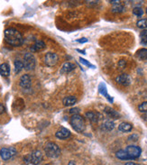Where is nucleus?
<instances>
[{
	"mask_svg": "<svg viewBox=\"0 0 147 165\" xmlns=\"http://www.w3.org/2000/svg\"><path fill=\"white\" fill-rule=\"evenodd\" d=\"M5 35V40L7 44H9L10 45L20 46L23 44L24 43V38L22 36L21 33L17 31L15 28H7L5 30L4 33Z\"/></svg>",
	"mask_w": 147,
	"mask_h": 165,
	"instance_id": "1",
	"label": "nucleus"
},
{
	"mask_svg": "<svg viewBox=\"0 0 147 165\" xmlns=\"http://www.w3.org/2000/svg\"><path fill=\"white\" fill-rule=\"evenodd\" d=\"M71 125L72 126V128L79 132L81 133L85 130L86 125H85V121L81 116L80 115H73L71 118Z\"/></svg>",
	"mask_w": 147,
	"mask_h": 165,
	"instance_id": "2",
	"label": "nucleus"
},
{
	"mask_svg": "<svg viewBox=\"0 0 147 165\" xmlns=\"http://www.w3.org/2000/svg\"><path fill=\"white\" fill-rule=\"evenodd\" d=\"M44 152H45L46 155L50 158H57L61 154V149L54 143H48L46 144L44 147Z\"/></svg>",
	"mask_w": 147,
	"mask_h": 165,
	"instance_id": "3",
	"label": "nucleus"
},
{
	"mask_svg": "<svg viewBox=\"0 0 147 165\" xmlns=\"http://www.w3.org/2000/svg\"><path fill=\"white\" fill-rule=\"evenodd\" d=\"M43 160V154L40 151H34L32 154H28L25 158V163H32L34 165H38Z\"/></svg>",
	"mask_w": 147,
	"mask_h": 165,
	"instance_id": "4",
	"label": "nucleus"
},
{
	"mask_svg": "<svg viewBox=\"0 0 147 165\" xmlns=\"http://www.w3.org/2000/svg\"><path fill=\"white\" fill-rule=\"evenodd\" d=\"M24 66H25V69L26 71H32V70L34 69V67H35V58L32 53H27L25 54V56H24Z\"/></svg>",
	"mask_w": 147,
	"mask_h": 165,
	"instance_id": "5",
	"label": "nucleus"
},
{
	"mask_svg": "<svg viewBox=\"0 0 147 165\" xmlns=\"http://www.w3.org/2000/svg\"><path fill=\"white\" fill-rule=\"evenodd\" d=\"M125 151L127 154L130 160H135V159L138 158L139 156L141 155V153H142L141 148L136 146V145H128L125 149Z\"/></svg>",
	"mask_w": 147,
	"mask_h": 165,
	"instance_id": "6",
	"label": "nucleus"
},
{
	"mask_svg": "<svg viewBox=\"0 0 147 165\" xmlns=\"http://www.w3.org/2000/svg\"><path fill=\"white\" fill-rule=\"evenodd\" d=\"M16 154V150L14 147H4L0 150V156L3 160L7 161Z\"/></svg>",
	"mask_w": 147,
	"mask_h": 165,
	"instance_id": "7",
	"label": "nucleus"
},
{
	"mask_svg": "<svg viewBox=\"0 0 147 165\" xmlns=\"http://www.w3.org/2000/svg\"><path fill=\"white\" fill-rule=\"evenodd\" d=\"M58 61H59V57L54 53H46L45 57H44V62L49 67L55 66Z\"/></svg>",
	"mask_w": 147,
	"mask_h": 165,
	"instance_id": "8",
	"label": "nucleus"
},
{
	"mask_svg": "<svg viewBox=\"0 0 147 165\" xmlns=\"http://www.w3.org/2000/svg\"><path fill=\"white\" fill-rule=\"evenodd\" d=\"M31 85H32V82H31V78L30 76L27 75V74H25L21 77L20 79V86L22 89H31Z\"/></svg>",
	"mask_w": 147,
	"mask_h": 165,
	"instance_id": "9",
	"label": "nucleus"
},
{
	"mask_svg": "<svg viewBox=\"0 0 147 165\" xmlns=\"http://www.w3.org/2000/svg\"><path fill=\"white\" fill-rule=\"evenodd\" d=\"M116 80H117V82L118 83V84L123 85V86H128L130 82H131L130 77H129L127 74H121L119 76H117L116 78Z\"/></svg>",
	"mask_w": 147,
	"mask_h": 165,
	"instance_id": "10",
	"label": "nucleus"
},
{
	"mask_svg": "<svg viewBox=\"0 0 147 165\" xmlns=\"http://www.w3.org/2000/svg\"><path fill=\"white\" fill-rule=\"evenodd\" d=\"M55 135L56 137L59 138V139H66V138L71 136V132L65 127H62L56 132Z\"/></svg>",
	"mask_w": 147,
	"mask_h": 165,
	"instance_id": "11",
	"label": "nucleus"
},
{
	"mask_svg": "<svg viewBox=\"0 0 147 165\" xmlns=\"http://www.w3.org/2000/svg\"><path fill=\"white\" fill-rule=\"evenodd\" d=\"M86 117L87 118L90 120L91 122H98L99 120L101 118V115L99 113H97V112H94V111H89L86 113Z\"/></svg>",
	"mask_w": 147,
	"mask_h": 165,
	"instance_id": "12",
	"label": "nucleus"
},
{
	"mask_svg": "<svg viewBox=\"0 0 147 165\" xmlns=\"http://www.w3.org/2000/svg\"><path fill=\"white\" fill-rule=\"evenodd\" d=\"M45 44H44V41L39 40V41H36V42L34 43V44L31 47V51L34 52V53H35V52H40V51H43V50L45 48Z\"/></svg>",
	"mask_w": 147,
	"mask_h": 165,
	"instance_id": "13",
	"label": "nucleus"
},
{
	"mask_svg": "<svg viewBox=\"0 0 147 165\" xmlns=\"http://www.w3.org/2000/svg\"><path fill=\"white\" fill-rule=\"evenodd\" d=\"M105 113H106L109 117H111V118L117 119V118H119L120 117L119 113H118L117 111H116L115 109L109 108V107H107V108H105Z\"/></svg>",
	"mask_w": 147,
	"mask_h": 165,
	"instance_id": "14",
	"label": "nucleus"
},
{
	"mask_svg": "<svg viewBox=\"0 0 147 165\" xmlns=\"http://www.w3.org/2000/svg\"><path fill=\"white\" fill-rule=\"evenodd\" d=\"M115 127V124L113 121L111 120H106L101 126V128L103 131H106V132H109V131H112Z\"/></svg>",
	"mask_w": 147,
	"mask_h": 165,
	"instance_id": "15",
	"label": "nucleus"
},
{
	"mask_svg": "<svg viewBox=\"0 0 147 165\" xmlns=\"http://www.w3.org/2000/svg\"><path fill=\"white\" fill-rule=\"evenodd\" d=\"M75 68H76V66H75L73 63L66 62V63H64V64L62 65V70H61V73L62 74L69 73V72L72 71Z\"/></svg>",
	"mask_w": 147,
	"mask_h": 165,
	"instance_id": "16",
	"label": "nucleus"
},
{
	"mask_svg": "<svg viewBox=\"0 0 147 165\" xmlns=\"http://www.w3.org/2000/svg\"><path fill=\"white\" fill-rule=\"evenodd\" d=\"M76 102H77V99L74 96H68V97H65L63 99V104L66 107L73 106V105H75Z\"/></svg>",
	"mask_w": 147,
	"mask_h": 165,
	"instance_id": "17",
	"label": "nucleus"
},
{
	"mask_svg": "<svg viewBox=\"0 0 147 165\" xmlns=\"http://www.w3.org/2000/svg\"><path fill=\"white\" fill-rule=\"evenodd\" d=\"M0 74L2 76L7 77L10 75V66L7 63H3L0 65Z\"/></svg>",
	"mask_w": 147,
	"mask_h": 165,
	"instance_id": "18",
	"label": "nucleus"
},
{
	"mask_svg": "<svg viewBox=\"0 0 147 165\" xmlns=\"http://www.w3.org/2000/svg\"><path fill=\"white\" fill-rule=\"evenodd\" d=\"M99 91L101 93L102 95H104L105 96V98H107L108 100H109V102H113V99L111 98L110 96L108 94V91H107V87L105 86V84L104 83H101L100 85H99Z\"/></svg>",
	"mask_w": 147,
	"mask_h": 165,
	"instance_id": "19",
	"label": "nucleus"
},
{
	"mask_svg": "<svg viewBox=\"0 0 147 165\" xmlns=\"http://www.w3.org/2000/svg\"><path fill=\"white\" fill-rule=\"evenodd\" d=\"M133 128L132 125L129 124V123H126V122H123L121 123L119 126H118V129L119 131L123 132V133H127V132H130Z\"/></svg>",
	"mask_w": 147,
	"mask_h": 165,
	"instance_id": "20",
	"label": "nucleus"
},
{
	"mask_svg": "<svg viewBox=\"0 0 147 165\" xmlns=\"http://www.w3.org/2000/svg\"><path fill=\"white\" fill-rule=\"evenodd\" d=\"M116 156H117V158H118L120 160H130L128 155H127V154L126 153L125 150H119V151H117V152L116 153Z\"/></svg>",
	"mask_w": 147,
	"mask_h": 165,
	"instance_id": "21",
	"label": "nucleus"
},
{
	"mask_svg": "<svg viewBox=\"0 0 147 165\" xmlns=\"http://www.w3.org/2000/svg\"><path fill=\"white\" fill-rule=\"evenodd\" d=\"M24 68H25L24 62H22L21 61H18V60L15 61V72L16 73L18 74Z\"/></svg>",
	"mask_w": 147,
	"mask_h": 165,
	"instance_id": "22",
	"label": "nucleus"
},
{
	"mask_svg": "<svg viewBox=\"0 0 147 165\" xmlns=\"http://www.w3.org/2000/svg\"><path fill=\"white\" fill-rule=\"evenodd\" d=\"M136 56L140 60H147V49H141L136 53Z\"/></svg>",
	"mask_w": 147,
	"mask_h": 165,
	"instance_id": "23",
	"label": "nucleus"
},
{
	"mask_svg": "<svg viewBox=\"0 0 147 165\" xmlns=\"http://www.w3.org/2000/svg\"><path fill=\"white\" fill-rule=\"evenodd\" d=\"M124 11V7L121 4V2H118L117 4H114L112 7V12L114 13H121Z\"/></svg>",
	"mask_w": 147,
	"mask_h": 165,
	"instance_id": "24",
	"label": "nucleus"
},
{
	"mask_svg": "<svg viewBox=\"0 0 147 165\" xmlns=\"http://www.w3.org/2000/svg\"><path fill=\"white\" fill-rule=\"evenodd\" d=\"M136 25L138 28L143 29V30H146L147 29V19H141L136 23Z\"/></svg>",
	"mask_w": 147,
	"mask_h": 165,
	"instance_id": "25",
	"label": "nucleus"
},
{
	"mask_svg": "<svg viewBox=\"0 0 147 165\" xmlns=\"http://www.w3.org/2000/svg\"><path fill=\"white\" fill-rule=\"evenodd\" d=\"M141 42L143 44H147V30H143L140 34Z\"/></svg>",
	"mask_w": 147,
	"mask_h": 165,
	"instance_id": "26",
	"label": "nucleus"
},
{
	"mask_svg": "<svg viewBox=\"0 0 147 165\" xmlns=\"http://www.w3.org/2000/svg\"><path fill=\"white\" fill-rule=\"evenodd\" d=\"M133 13H134L135 16L140 17V16H142L144 15V10L142 9L141 7H135L134 10H133Z\"/></svg>",
	"mask_w": 147,
	"mask_h": 165,
	"instance_id": "27",
	"label": "nucleus"
},
{
	"mask_svg": "<svg viewBox=\"0 0 147 165\" xmlns=\"http://www.w3.org/2000/svg\"><path fill=\"white\" fill-rule=\"evenodd\" d=\"M138 109L140 112H143V113H147V101L145 102H143L142 104H140L138 106Z\"/></svg>",
	"mask_w": 147,
	"mask_h": 165,
	"instance_id": "28",
	"label": "nucleus"
},
{
	"mask_svg": "<svg viewBox=\"0 0 147 165\" xmlns=\"http://www.w3.org/2000/svg\"><path fill=\"white\" fill-rule=\"evenodd\" d=\"M80 62H81L82 64L86 65V66H88V67H93V68H94V66L90 64L87 60H85V59H83V58H80Z\"/></svg>",
	"mask_w": 147,
	"mask_h": 165,
	"instance_id": "29",
	"label": "nucleus"
},
{
	"mask_svg": "<svg viewBox=\"0 0 147 165\" xmlns=\"http://www.w3.org/2000/svg\"><path fill=\"white\" fill-rule=\"evenodd\" d=\"M128 139L130 141H136L138 139V135H132L131 136H129Z\"/></svg>",
	"mask_w": 147,
	"mask_h": 165,
	"instance_id": "30",
	"label": "nucleus"
},
{
	"mask_svg": "<svg viewBox=\"0 0 147 165\" xmlns=\"http://www.w3.org/2000/svg\"><path fill=\"white\" fill-rule=\"evenodd\" d=\"M79 111H80V109H79V108H72V109L70 110V113L74 114V115H78Z\"/></svg>",
	"mask_w": 147,
	"mask_h": 165,
	"instance_id": "31",
	"label": "nucleus"
},
{
	"mask_svg": "<svg viewBox=\"0 0 147 165\" xmlns=\"http://www.w3.org/2000/svg\"><path fill=\"white\" fill-rule=\"evenodd\" d=\"M5 111H6V108H5V106H4L3 104H1V103H0V114L5 113Z\"/></svg>",
	"mask_w": 147,
	"mask_h": 165,
	"instance_id": "32",
	"label": "nucleus"
},
{
	"mask_svg": "<svg viewBox=\"0 0 147 165\" xmlns=\"http://www.w3.org/2000/svg\"><path fill=\"white\" fill-rule=\"evenodd\" d=\"M121 68H125V66H126V61H124V60H122V61H120L119 63H118Z\"/></svg>",
	"mask_w": 147,
	"mask_h": 165,
	"instance_id": "33",
	"label": "nucleus"
},
{
	"mask_svg": "<svg viewBox=\"0 0 147 165\" xmlns=\"http://www.w3.org/2000/svg\"><path fill=\"white\" fill-rule=\"evenodd\" d=\"M78 42H79V43H80V44L87 43V42H88V39H86V38H81L80 40H78Z\"/></svg>",
	"mask_w": 147,
	"mask_h": 165,
	"instance_id": "34",
	"label": "nucleus"
},
{
	"mask_svg": "<svg viewBox=\"0 0 147 165\" xmlns=\"http://www.w3.org/2000/svg\"><path fill=\"white\" fill-rule=\"evenodd\" d=\"M125 165H140L138 163H126Z\"/></svg>",
	"mask_w": 147,
	"mask_h": 165,
	"instance_id": "35",
	"label": "nucleus"
},
{
	"mask_svg": "<svg viewBox=\"0 0 147 165\" xmlns=\"http://www.w3.org/2000/svg\"><path fill=\"white\" fill-rule=\"evenodd\" d=\"M68 165H76V164H75V163H74L73 161H71V162L68 163Z\"/></svg>",
	"mask_w": 147,
	"mask_h": 165,
	"instance_id": "36",
	"label": "nucleus"
},
{
	"mask_svg": "<svg viewBox=\"0 0 147 165\" xmlns=\"http://www.w3.org/2000/svg\"><path fill=\"white\" fill-rule=\"evenodd\" d=\"M146 14H147V8H146Z\"/></svg>",
	"mask_w": 147,
	"mask_h": 165,
	"instance_id": "37",
	"label": "nucleus"
},
{
	"mask_svg": "<svg viewBox=\"0 0 147 165\" xmlns=\"http://www.w3.org/2000/svg\"><path fill=\"white\" fill-rule=\"evenodd\" d=\"M44 165H50V164H44Z\"/></svg>",
	"mask_w": 147,
	"mask_h": 165,
	"instance_id": "38",
	"label": "nucleus"
}]
</instances>
